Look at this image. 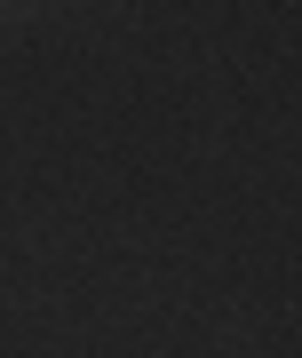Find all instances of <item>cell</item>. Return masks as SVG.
<instances>
[]
</instances>
